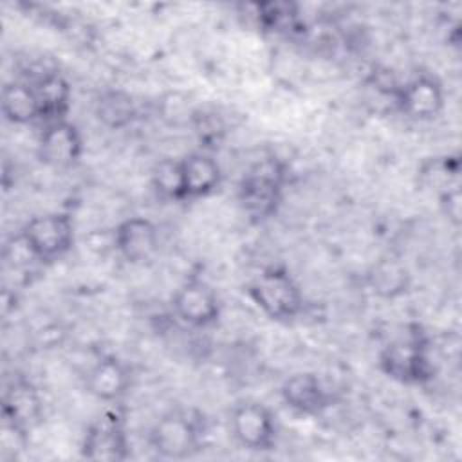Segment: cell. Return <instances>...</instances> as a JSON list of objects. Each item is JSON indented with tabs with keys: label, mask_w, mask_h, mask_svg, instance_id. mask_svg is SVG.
<instances>
[{
	"label": "cell",
	"mask_w": 462,
	"mask_h": 462,
	"mask_svg": "<svg viewBox=\"0 0 462 462\" xmlns=\"http://www.w3.org/2000/svg\"><path fill=\"white\" fill-rule=\"evenodd\" d=\"M285 179V164L274 155L253 162L244 171L236 189L244 213L256 222L271 218L282 204Z\"/></svg>",
	"instance_id": "1"
},
{
	"label": "cell",
	"mask_w": 462,
	"mask_h": 462,
	"mask_svg": "<svg viewBox=\"0 0 462 462\" xmlns=\"http://www.w3.org/2000/svg\"><path fill=\"white\" fill-rule=\"evenodd\" d=\"M247 296L273 321L287 323L296 319L305 307L300 283L283 265H269L247 285Z\"/></svg>",
	"instance_id": "2"
},
{
	"label": "cell",
	"mask_w": 462,
	"mask_h": 462,
	"mask_svg": "<svg viewBox=\"0 0 462 462\" xmlns=\"http://www.w3.org/2000/svg\"><path fill=\"white\" fill-rule=\"evenodd\" d=\"M377 363L386 377L401 384H426L435 375L430 346L419 327H413L411 332H404L384 345Z\"/></svg>",
	"instance_id": "3"
},
{
	"label": "cell",
	"mask_w": 462,
	"mask_h": 462,
	"mask_svg": "<svg viewBox=\"0 0 462 462\" xmlns=\"http://www.w3.org/2000/svg\"><path fill=\"white\" fill-rule=\"evenodd\" d=\"M204 420L193 410H170L161 415L148 433L150 448L168 460H184L202 448Z\"/></svg>",
	"instance_id": "4"
},
{
	"label": "cell",
	"mask_w": 462,
	"mask_h": 462,
	"mask_svg": "<svg viewBox=\"0 0 462 462\" xmlns=\"http://www.w3.org/2000/svg\"><path fill=\"white\" fill-rule=\"evenodd\" d=\"M18 235L40 263H51L72 249L76 229L69 213L47 211L29 218Z\"/></svg>",
	"instance_id": "5"
},
{
	"label": "cell",
	"mask_w": 462,
	"mask_h": 462,
	"mask_svg": "<svg viewBox=\"0 0 462 462\" xmlns=\"http://www.w3.org/2000/svg\"><path fill=\"white\" fill-rule=\"evenodd\" d=\"M233 439L247 451H269L276 444L278 424L269 406L245 399L236 402L229 413Z\"/></svg>",
	"instance_id": "6"
},
{
	"label": "cell",
	"mask_w": 462,
	"mask_h": 462,
	"mask_svg": "<svg viewBox=\"0 0 462 462\" xmlns=\"http://www.w3.org/2000/svg\"><path fill=\"white\" fill-rule=\"evenodd\" d=\"M79 451L92 462H123L130 457L125 417L114 410L94 419L81 439Z\"/></svg>",
	"instance_id": "7"
},
{
	"label": "cell",
	"mask_w": 462,
	"mask_h": 462,
	"mask_svg": "<svg viewBox=\"0 0 462 462\" xmlns=\"http://www.w3.org/2000/svg\"><path fill=\"white\" fill-rule=\"evenodd\" d=\"M173 316L191 328H209L222 316V301L218 292L200 278L182 282L171 296Z\"/></svg>",
	"instance_id": "8"
},
{
	"label": "cell",
	"mask_w": 462,
	"mask_h": 462,
	"mask_svg": "<svg viewBox=\"0 0 462 462\" xmlns=\"http://www.w3.org/2000/svg\"><path fill=\"white\" fill-rule=\"evenodd\" d=\"M393 97L399 110L413 121H431L442 114L446 105L444 87L430 72H417L401 83Z\"/></svg>",
	"instance_id": "9"
},
{
	"label": "cell",
	"mask_w": 462,
	"mask_h": 462,
	"mask_svg": "<svg viewBox=\"0 0 462 462\" xmlns=\"http://www.w3.org/2000/svg\"><path fill=\"white\" fill-rule=\"evenodd\" d=\"M38 159L54 170H69L83 157V135L69 119L43 125L38 137Z\"/></svg>",
	"instance_id": "10"
},
{
	"label": "cell",
	"mask_w": 462,
	"mask_h": 462,
	"mask_svg": "<svg viewBox=\"0 0 462 462\" xmlns=\"http://www.w3.org/2000/svg\"><path fill=\"white\" fill-rule=\"evenodd\" d=\"M43 419V399L25 377H14L2 395V420L29 435Z\"/></svg>",
	"instance_id": "11"
},
{
	"label": "cell",
	"mask_w": 462,
	"mask_h": 462,
	"mask_svg": "<svg viewBox=\"0 0 462 462\" xmlns=\"http://www.w3.org/2000/svg\"><path fill=\"white\" fill-rule=\"evenodd\" d=\"M112 247L128 263H146L159 249L157 226L144 217H128L114 227Z\"/></svg>",
	"instance_id": "12"
},
{
	"label": "cell",
	"mask_w": 462,
	"mask_h": 462,
	"mask_svg": "<svg viewBox=\"0 0 462 462\" xmlns=\"http://www.w3.org/2000/svg\"><path fill=\"white\" fill-rule=\"evenodd\" d=\"M280 395L287 408L309 417L321 415L334 402L332 392L312 372H296L289 375L282 384Z\"/></svg>",
	"instance_id": "13"
},
{
	"label": "cell",
	"mask_w": 462,
	"mask_h": 462,
	"mask_svg": "<svg viewBox=\"0 0 462 462\" xmlns=\"http://www.w3.org/2000/svg\"><path fill=\"white\" fill-rule=\"evenodd\" d=\"M132 386L130 366L116 356H101L85 377L87 392L101 402H119Z\"/></svg>",
	"instance_id": "14"
},
{
	"label": "cell",
	"mask_w": 462,
	"mask_h": 462,
	"mask_svg": "<svg viewBox=\"0 0 462 462\" xmlns=\"http://www.w3.org/2000/svg\"><path fill=\"white\" fill-rule=\"evenodd\" d=\"M184 200H197L213 195L222 186V168L218 161L204 150L191 152L180 159Z\"/></svg>",
	"instance_id": "15"
},
{
	"label": "cell",
	"mask_w": 462,
	"mask_h": 462,
	"mask_svg": "<svg viewBox=\"0 0 462 462\" xmlns=\"http://www.w3.org/2000/svg\"><path fill=\"white\" fill-rule=\"evenodd\" d=\"M38 105H40V123L49 125L54 121L67 119L72 105V88L63 74L58 70H49L47 74L31 81Z\"/></svg>",
	"instance_id": "16"
},
{
	"label": "cell",
	"mask_w": 462,
	"mask_h": 462,
	"mask_svg": "<svg viewBox=\"0 0 462 462\" xmlns=\"http://www.w3.org/2000/svg\"><path fill=\"white\" fill-rule=\"evenodd\" d=\"M2 114L13 125H31L40 121L36 90L27 79H13L2 87Z\"/></svg>",
	"instance_id": "17"
},
{
	"label": "cell",
	"mask_w": 462,
	"mask_h": 462,
	"mask_svg": "<svg viewBox=\"0 0 462 462\" xmlns=\"http://www.w3.org/2000/svg\"><path fill=\"white\" fill-rule=\"evenodd\" d=\"M96 119L110 128H128L139 117V106L134 96L123 88H106L94 101Z\"/></svg>",
	"instance_id": "18"
},
{
	"label": "cell",
	"mask_w": 462,
	"mask_h": 462,
	"mask_svg": "<svg viewBox=\"0 0 462 462\" xmlns=\"http://www.w3.org/2000/svg\"><path fill=\"white\" fill-rule=\"evenodd\" d=\"M410 271L397 258H381L368 273V285L379 298L395 300L410 289Z\"/></svg>",
	"instance_id": "19"
},
{
	"label": "cell",
	"mask_w": 462,
	"mask_h": 462,
	"mask_svg": "<svg viewBox=\"0 0 462 462\" xmlns=\"http://www.w3.org/2000/svg\"><path fill=\"white\" fill-rule=\"evenodd\" d=\"M460 173V159L458 155H440L426 159L419 168V182L424 188L435 189L437 195L446 191L458 182Z\"/></svg>",
	"instance_id": "20"
},
{
	"label": "cell",
	"mask_w": 462,
	"mask_h": 462,
	"mask_svg": "<svg viewBox=\"0 0 462 462\" xmlns=\"http://www.w3.org/2000/svg\"><path fill=\"white\" fill-rule=\"evenodd\" d=\"M258 27L271 32H289L298 27L300 9L292 2H256L251 5Z\"/></svg>",
	"instance_id": "21"
},
{
	"label": "cell",
	"mask_w": 462,
	"mask_h": 462,
	"mask_svg": "<svg viewBox=\"0 0 462 462\" xmlns=\"http://www.w3.org/2000/svg\"><path fill=\"white\" fill-rule=\"evenodd\" d=\"M150 182L153 191L170 202H184V188H182V171L180 159L164 157L157 161L150 173Z\"/></svg>",
	"instance_id": "22"
},
{
	"label": "cell",
	"mask_w": 462,
	"mask_h": 462,
	"mask_svg": "<svg viewBox=\"0 0 462 462\" xmlns=\"http://www.w3.org/2000/svg\"><path fill=\"white\" fill-rule=\"evenodd\" d=\"M189 126L204 152L217 150L226 137V123L213 108H195Z\"/></svg>",
	"instance_id": "23"
},
{
	"label": "cell",
	"mask_w": 462,
	"mask_h": 462,
	"mask_svg": "<svg viewBox=\"0 0 462 462\" xmlns=\"http://www.w3.org/2000/svg\"><path fill=\"white\" fill-rule=\"evenodd\" d=\"M437 197H439L440 209H442L444 217L448 218V222H451L455 227H458L460 222H462V193H460V184L448 188L446 191H442Z\"/></svg>",
	"instance_id": "24"
}]
</instances>
